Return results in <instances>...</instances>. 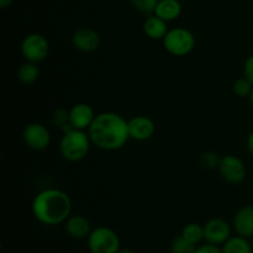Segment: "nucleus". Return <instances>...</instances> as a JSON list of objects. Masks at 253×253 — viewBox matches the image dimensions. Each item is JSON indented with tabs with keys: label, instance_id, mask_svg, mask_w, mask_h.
Returning <instances> with one entry per match:
<instances>
[{
	"label": "nucleus",
	"instance_id": "25",
	"mask_svg": "<svg viewBox=\"0 0 253 253\" xmlns=\"http://www.w3.org/2000/svg\"><path fill=\"white\" fill-rule=\"evenodd\" d=\"M194 253H222V250L219 249V246L211 244H205L202 246H198Z\"/></svg>",
	"mask_w": 253,
	"mask_h": 253
},
{
	"label": "nucleus",
	"instance_id": "5",
	"mask_svg": "<svg viewBox=\"0 0 253 253\" xmlns=\"http://www.w3.org/2000/svg\"><path fill=\"white\" fill-rule=\"evenodd\" d=\"M86 240L88 249L91 253H118L120 251L119 235L108 226L93 229Z\"/></svg>",
	"mask_w": 253,
	"mask_h": 253
},
{
	"label": "nucleus",
	"instance_id": "3",
	"mask_svg": "<svg viewBox=\"0 0 253 253\" xmlns=\"http://www.w3.org/2000/svg\"><path fill=\"white\" fill-rule=\"evenodd\" d=\"M91 143L89 133L83 130H71L63 132L59 142V152L68 162H79L88 156Z\"/></svg>",
	"mask_w": 253,
	"mask_h": 253
},
{
	"label": "nucleus",
	"instance_id": "14",
	"mask_svg": "<svg viewBox=\"0 0 253 253\" xmlns=\"http://www.w3.org/2000/svg\"><path fill=\"white\" fill-rule=\"evenodd\" d=\"M66 232L71 237L76 240L88 239L89 234L91 232V226L89 220L83 215H73L67 219L64 222Z\"/></svg>",
	"mask_w": 253,
	"mask_h": 253
},
{
	"label": "nucleus",
	"instance_id": "17",
	"mask_svg": "<svg viewBox=\"0 0 253 253\" xmlns=\"http://www.w3.org/2000/svg\"><path fill=\"white\" fill-rule=\"evenodd\" d=\"M40 73L39 64L26 61L17 69V79L25 85H31L40 78Z\"/></svg>",
	"mask_w": 253,
	"mask_h": 253
},
{
	"label": "nucleus",
	"instance_id": "12",
	"mask_svg": "<svg viewBox=\"0 0 253 253\" xmlns=\"http://www.w3.org/2000/svg\"><path fill=\"white\" fill-rule=\"evenodd\" d=\"M155 131V123L147 116L137 115L128 120V133L132 140L147 141L152 137Z\"/></svg>",
	"mask_w": 253,
	"mask_h": 253
},
{
	"label": "nucleus",
	"instance_id": "26",
	"mask_svg": "<svg viewBox=\"0 0 253 253\" xmlns=\"http://www.w3.org/2000/svg\"><path fill=\"white\" fill-rule=\"evenodd\" d=\"M244 74L247 79L253 84V54L246 59L244 66Z\"/></svg>",
	"mask_w": 253,
	"mask_h": 253
},
{
	"label": "nucleus",
	"instance_id": "18",
	"mask_svg": "<svg viewBox=\"0 0 253 253\" xmlns=\"http://www.w3.org/2000/svg\"><path fill=\"white\" fill-rule=\"evenodd\" d=\"M222 253H252V246L249 239L242 236L230 237L222 247Z\"/></svg>",
	"mask_w": 253,
	"mask_h": 253
},
{
	"label": "nucleus",
	"instance_id": "2",
	"mask_svg": "<svg viewBox=\"0 0 253 253\" xmlns=\"http://www.w3.org/2000/svg\"><path fill=\"white\" fill-rule=\"evenodd\" d=\"M32 214L43 225L56 226L67 221L72 212V200L66 192L48 188L37 193L32 200Z\"/></svg>",
	"mask_w": 253,
	"mask_h": 253
},
{
	"label": "nucleus",
	"instance_id": "10",
	"mask_svg": "<svg viewBox=\"0 0 253 253\" xmlns=\"http://www.w3.org/2000/svg\"><path fill=\"white\" fill-rule=\"evenodd\" d=\"M72 43L81 52H94L100 47L101 37L90 27H81L72 36Z\"/></svg>",
	"mask_w": 253,
	"mask_h": 253
},
{
	"label": "nucleus",
	"instance_id": "22",
	"mask_svg": "<svg viewBox=\"0 0 253 253\" xmlns=\"http://www.w3.org/2000/svg\"><path fill=\"white\" fill-rule=\"evenodd\" d=\"M220 160L221 158H219V156L216 153L212 152V151H208V152L203 153L202 158H200V162L208 169H215V168L219 167Z\"/></svg>",
	"mask_w": 253,
	"mask_h": 253
},
{
	"label": "nucleus",
	"instance_id": "28",
	"mask_svg": "<svg viewBox=\"0 0 253 253\" xmlns=\"http://www.w3.org/2000/svg\"><path fill=\"white\" fill-rule=\"evenodd\" d=\"M12 2H14V0H0V7H1V9H6V7H9Z\"/></svg>",
	"mask_w": 253,
	"mask_h": 253
},
{
	"label": "nucleus",
	"instance_id": "20",
	"mask_svg": "<svg viewBox=\"0 0 253 253\" xmlns=\"http://www.w3.org/2000/svg\"><path fill=\"white\" fill-rule=\"evenodd\" d=\"M253 89V84L246 77L244 78L237 79L236 82L232 85V90H234L235 95L240 96V98H246V96H250Z\"/></svg>",
	"mask_w": 253,
	"mask_h": 253
},
{
	"label": "nucleus",
	"instance_id": "24",
	"mask_svg": "<svg viewBox=\"0 0 253 253\" xmlns=\"http://www.w3.org/2000/svg\"><path fill=\"white\" fill-rule=\"evenodd\" d=\"M160 0H131L133 6L142 12H155Z\"/></svg>",
	"mask_w": 253,
	"mask_h": 253
},
{
	"label": "nucleus",
	"instance_id": "4",
	"mask_svg": "<svg viewBox=\"0 0 253 253\" xmlns=\"http://www.w3.org/2000/svg\"><path fill=\"white\" fill-rule=\"evenodd\" d=\"M163 47L172 56L184 57L194 49L195 36L188 29L174 27L170 29L163 39Z\"/></svg>",
	"mask_w": 253,
	"mask_h": 253
},
{
	"label": "nucleus",
	"instance_id": "27",
	"mask_svg": "<svg viewBox=\"0 0 253 253\" xmlns=\"http://www.w3.org/2000/svg\"><path fill=\"white\" fill-rule=\"evenodd\" d=\"M247 150H249V152L251 153V156L253 157V131L249 135V137H247Z\"/></svg>",
	"mask_w": 253,
	"mask_h": 253
},
{
	"label": "nucleus",
	"instance_id": "11",
	"mask_svg": "<svg viewBox=\"0 0 253 253\" xmlns=\"http://www.w3.org/2000/svg\"><path fill=\"white\" fill-rule=\"evenodd\" d=\"M93 108L86 103H78L69 110V124L77 130H88L95 119Z\"/></svg>",
	"mask_w": 253,
	"mask_h": 253
},
{
	"label": "nucleus",
	"instance_id": "30",
	"mask_svg": "<svg viewBox=\"0 0 253 253\" xmlns=\"http://www.w3.org/2000/svg\"><path fill=\"white\" fill-rule=\"evenodd\" d=\"M250 103H251V105L253 106V89H252V91H251V94H250Z\"/></svg>",
	"mask_w": 253,
	"mask_h": 253
},
{
	"label": "nucleus",
	"instance_id": "23",
	"mask_svg": "<svg viewBox=\"0 0 253 253\" xmlns=\"http://www.w3.org/2000/svg\"><path fill=\"white\" fill-rule=\"evenodd\" d=\"M52 123L57 126V127H63L67 124H69V111L66 109H57L52 115Z\"/></svg>",
	"mask_w": 253,
	"mask_h": 253
},
{
	"label": "nucleus",
	"instance_id": "15",
	"mask_svg": "<svg viewBox=\"0 0 253 253\" xmlns=\"http://www.w3.org/2000/svg\"><path fill=\"white\" fill-rule=\"evenodd\" d=\"M153 14L167 22L174 21L182 14V4L179 0H160Z\"/></svg>",
	"mask_w": 253,
	"mask_h": 253
},
{
	"label": "nucleus",
	"instance_id": "7",
	"mask_svg": "<svg viewBox=\"0 0 253 253\" xmlns=\"http://www.w3.org/2000/svg\"><path fill=\"white\" fill-rule=\"evenodd\" d=\"M217 169L222 179L230 184H240L246 178V166L237 156H224Z\"/></svg>",
	"mask_w": 253,
	"mask_h": 253
},
{
	"label": "nucleus",
	"instance_id": "29",
	"mask_svg": "<svg viewBox=\"0 0 253 253\" xmlns=\"http://www.w3.org/2000/svg\"><path fill=\"white\" fill-rule=\"evenodd\" d=\"M118 253H135V252L131 251V250H120Z\"/></svg>",
	"mask_w": 253,
	"mask_h": 253
},
{
	"label": "nucleus",
	"instance_id": "1",
	"mask_svg": "<svg viewBox=\"0 0 253 253\" xmlns=\"http://www.w3.org/2000/svg\"><path fill=\"white\" fill-rule=\"evenodd\" d=\"M88 133L91 143L100 150H120L130 138L128 121L118 113L104 111L95 116Z\"/></svg>",
	"mask_w": 253,
	"mask_h": 253
},
{
	"label": "nucleus",
	"instance_id": "21",
	"mask_svg": "<svg viewBox=\"0 0 253 253\" xmlns=\"http://www.w3.org/2000/svg\"><path fill=\"white\" fill-rule=\"evenodd\" d=\"M195 250H197V246L188 242L180 235L175 237L172 242V253H194Z\"/></svg>",
	"mask_w": 253,
	"mask_h": 253
},
{
	"label": "nucleus",
	"instance_id": "6",
	"mask_svg": "<svg viewBox=\"0 0 253 253\" xmlns=\"http://www.w3.org/2000/svg\"><path fill=\"white\" fill-rule=\"evenodd\" d=\"M21 53L24 58L34 63H41L49 54V42L43 35L30 34L21 41Z\"/></svg>",
	"mask_w": 253,
	"mask_h": 253
},
{
	"label": "nucleus",
	"instance_id": "16",
	"mask_svg": "<svg viewBox=\"0 0 253 253\" xmlns=\"http://www.w3.org/2000/svg\"><path fill=\"white\" fill-rule=\"evenodd\" d=\"M168 31H169L168 22L156 16L155 14L152 16H148L143 22V32L146 36L152 40H163Z\"/></svg>",
	"mask_w": 253,
	"mask_h": 253
},
{
	"label": "nucleus",
	"instance_id": "13",
	"mask_svg": "<svg viewBox=\"0 0 253 253\" xmlns=\"http://www.w3.org/2000/svg\"><path fill=\"white\" fill-rule=\"evenodd\" d=\"M232 227L239 236L245 239L253 237V205H245L237 210Z\"/></svg>",
	"mask_w": 253,
	"mask_h": 253
},
{
	"label": "nucleus",
	"instance_id": "19",
	"mask_svg": "<svg viewBox=\"0 0 253 253\" xmlns=\"http://www.w3.org/2000/svg\"><path fill=\"white\" fill-rule=\"evenodd\" d=\"M180 236L187 240L188 242L197 246L204 240V226L197 224V222H190V224H187L183 227Z\"/></svg>",
	"mask_w": 253,
	"mask_h": 253
},
{
	"label": "nucleus",
	"instance_id": "9",
	"mask_svg": "<svg viewBox=\"0 0 253 253\" xmlns=\"http://www.w3.org/2000/svg\"><path fill=\"white\" fill-rule=\"evenodd\" d=\"M231 237V226L220 217L210 219L204 225V240L211 245H224Z\"/></svg>",
	"mask_w": 253,
	"mask_h": 253
},
{
	"label": "nucleus",
	"instance_id": "8",
	"mask_svg": "<svg viewBox=\"0 0 253 253\" xmlns=\"http://www.w3.org/2000/svg\"><path fill=\"white\" fill-rule=\"evenodd\" d=\"M22 138L31 150L43 151L51 143V132L43 124L30 123L25 126Z\"/></svg>",
	"mask_w": 253,
	"mask_h": 253
}]
</instances>
